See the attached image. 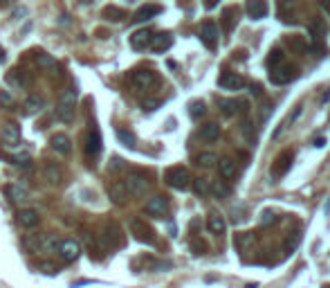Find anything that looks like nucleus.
Masks as SVG:
<instances>
[{
    "label": "nucleus",
    "instance_id": "obj_41",
    "mask_svg": "<svg viewBox=\"0 0 330 288\" xmlns=\"http://www.w3.org/2000/svg\"><path fill=\"white\" fill-rule=\"evenodd\" d=\"M117 138H119V142H122L124 146H128V149L135 146V135L130 131H126V128H117Z\"/></svg>",
    "mask_w": 330,
    "mask_h": 288
},
{
    "label": "nucleus",
    "instance_id": "obj_12",
    "mask_svg": "<svg viewBox=\"0 0 330 288\" xmlns=\"http://www.w3.org/2000/svg\"><path fill=\"white\" fill-rule=\"evenodd\" d=\"M218 173L223 180H234L238 176V162L234 158H223V160H218Z\"/></svg>",
    "mask_w": 330,
    "mask_h": 288
},
{
    "label": "nucleus",
    "instance_id": "obj_27",
    "mask_svg": "<svg viewBox=\"0 0 330 288\" xmlns=\"http://www.w3.org/2000/svg\"><path fill=\"white\" fill-rule=\"evenodd\" d=\"M198 135H200L202 142H216V140L220 138V126L214 122H209V124H204V126H200V133Z\"/></svg>",
    "mask_w": 330,
    "mask_h": 288
},
{
    "label": "nucleus",
    "instance_id": "obj_39",
    "mask_svg": "<svg viewBox=\"0 0 330 288\" xmlns=\"http://www.w3.org/2000/svg\"><path fill=\"white\" fill-rule=\"evenodd\" d=\"M243 135H245V140L249 144H256V126L252 120H245L243 122Z\"/></svg>",
    "mask_w": 330,
    "mask_h": 288
},
{
    "label": "nucleus",
    "instance_id": "obj_45",
    "mask_svg": "<svg viewBox=\"0 0 330 288\" xmlns=\"http://www.w3.org/2000/svg\"><path fill=\"white\" fill-rule=\"evenodd\" d=\"M299 239H301V234L299 232H290V239H288V250H294L299 243Z\"/></svg>",
    "mask_w": 330,
    "mask_h": 288
},
{
    "label": "nucleus",
    "instance_id": "obj_6",
    "mask_svg": "<svg viewBox=\"0 0 330 288\" xmlns=\"http://www.w3.org/2000/svg\"><path fill=\"white\" fill-rule=\"evenodd\" d=\"M297 75H299L297 68L290 65V63H283V65L274 68V70H270V79H272V83H276V86H286V83L294 81Z\"/></svg>",
    "mask_w": 330,
    "mask_h": 288
},
{
    "label": "nucleus",
    "instance_id": "obj_31",
    "mask_svg": "<svg viewBox=\"0 0 330 288\" xmlns=\"http://www.w3.org/2000/svg\"><path fill=\"white\" fill-rule=\"evenodd\" d=\"M294 7H297L294 3H278V5H276L278 20H283V23H288V25H292V23H294V16H292Z\"/></svg>",
    "mask_w": 330,
    "mask_h": 288
},
{
    "label": "nucleus",
    "instance_id": "obj_28",
    "mask_svg": "<svg viewBox=\"0 0 330 288\" xmlns=\"http://www.w3.org/2000/svg\"><path fill=\"white\" fill-rule=\"evenodd\" d=\"M225 228H227V223H225V218L220 216V214H209V216H207V230L211 234L220 236L225 232Z\"/></svg>",
    "mask_w": 330,
    "mask_h": 288
},
{
    "label": "nucleus",
    "instance_id": "obj_35",
    "mask_svg": "<svg viewBox=\"0 0 330 288\" xmlns=\"http://www.w3.org/2000/svg\"><path fill=\"white\" fill-rule=\"evenodd\" d=\"M45 106V99L38 97V95H32V97L25 99V110L27 113H38Z\"/></svg>",
    "mask_w": 330,
    "mask_h": 288
},
{
    "label": "nucleus",
    "instance_id": "obj_21",
    "mask_svg": "<svg viewBox=\"0 0 330 288\" xmlns=\"http://www.w3.org/2000/svg\"><path fill=\"white\" fill-rule=\"evenodd\" d=\"M157 14H162V7H160V5H144V7H139L137 11H135L133 20H135V23H146V20L155 18Z\"/></svg>",
    "mask_w": 330,
    "mask_h": 288
},
{
    "label": "nucleus",
    "instance_id": "obj_2",
    "mask_svg": "<svg viewBox=\"0 0 330 288\" xmlns=\"http://www.w3.org/2000/svg\"><path fill=\"white\" fill-rule=\"evenodd\" d=\"M124 187H126L128 196H142L151 187V180L144 171H130L126 176V180H124Z\"/></svg>",
    "mask_w": 330,
    "mask_h": 288
},
{
    "label": "nucleus",
    "instance_id": "obj_11",
    "mask_svg": "<svg viewBox=\"0 0 330 288\" xmlns=\"http://www.w3.org/2000/svg\"><path fill=\"white\" fill-rule=\"evenodd\" d=\"M218 86L223 90H241L245 86V79L234 75V72H223V75L218 77Z\"/></svg>",
    "mask_w": 330,
    "mask_h": 288
},
{
    "label": "nucleus",
    "instance_id": "obj_3",
    "mask_svg": "<svg viewBox=\"0 0 330 288\" xmlns=\"http://www.w3.org/2000/svg\"><path fill=\"white\" fill-rule=\"evenodd\" d=\"M164 180H167L169 187L184 191V189H189V185H191V173L186 171L184 167H171V169H167V173H164Z\"/></svg>",
    "mask_w": 330,
    "mask_h": 288
},
{
    "label": "nucleus",
    "instance_id": "obj_34",
    "mask_svg": "<svg viewBox=\"0 0 330 288\" xmlns=\"http://www.w3.org/2000/svg\"><path fill=\"white\" fill-rule=\"evenodd\" d=\"M283 61H286V56H283V52L278 48H274L272 50L270 54H267V68H270V70H274V68H278V65H283Z\"/></svg>",
    "mask_w": 330,
    "mask_h": 288
},
{
    "label": "nucleus",
    "instance_id": "obj_38",
    "mask_svg": "<svg viewBox=\"0 0 330 288\" xmlns=\"http://www.w3.org/2000/svg\"><path fill=\"white\" fill-rule=\"evenodd\" d=\"M258 223H261V228H272V225H276V223H278V216H276V212H272V210H265L263 214H261Z\"/></svg>",
    "mask_w": 330,
    "mask_h": 288
},
{
    "label": "nucleus",
    "instance_id": "obj_14",
    "mask_svg": "<svg viewBox=\"0 0 330 288\" xmlns=\"http://www.w3.org/2000/svg\"><path fill=\"white\" fill-rule=\"evenodd\" d=\"M234 246L236 250L241 252V255H245V252H252V248L256 246V234L254 232H241L234 236Z\"/></svg>",
    "mask_w": 330,
    "mask_h": 288
},
{
    "label": "nucleus",
    "instance_id": "obj_44",
    "mask_svg": "<svg viewBox=\"0 0 330 288\" xmlns=\"http://www.w3.org/2000/svg\"><path fill=\"white\" fill-rule=\"evenodd\" d=\"M38 270L45 273V275H56V273H59V268H56L54 263H50V261H41V263H38Z\"/></svg>",
    "mask_w": 330,
    "mask_h": 288
},
{
    "label": "nucleus",
    "instance_id": "obj_48",
    "mask_svg": "<svg viewBox=\"0 0 330 288\" xmlns=\"http://www.w3.org/2000/svg\"><path fill=\"white\" fill-rule=\"evenodd\" d=\"M160 104H162L160 99H146V101H144V110H155Z\"/></svg>",
    "mask_w": 330,
    "mask_h": 288
},
{
    "label": "nucleus",
    "instance_id": "obj_37",
    "mask_svg": "<svg viewBox=\"0 0 330 288\" xmlns=\"http://www.w3.org/2000/svg\"><path fill=\"white\" fill-rule=\"evenodd\" d=\"M36 63H38V68H43V70H56V59H52L50 54H45V52H41L36 56Z\"/></svg>",
    "mask_w": 330,
    "mask_h": 288
},
{
    "label": "nucleus",
    "instance_id": "obj_4",
    "mask_svg": "<svg viewBox=\"0 0 330 288\" xmlns=\"http://www.w3.org/2000/svg\"><path fill=\"white\" fill-rule=\"evenodd\" d=\"M292 162H294V151L292 149L281 151V153L276 156L274 165H272V178L278 180L281 176H286V173L290 171V167H292Z\"/></svg>",
    "mask_w": 330,
    "mask_h": 288
},
{
    "label": "nucleus",
    "instance_id": "obj_52",
    "mask_svg": "<svg viewBox=\"0 0 330 288\" xmlns=\"http://www.w3.org/2000/svg\"><path fill=\"white\" fill-rule=\"evenodd\" d=\"M328 99H330V90H328V93H326V95H323V97H321V104H326Z\"/></svg>",
    "mask_w": 330,
    "mask_h": 288
},
{
    "label": "nucleus",
    "instance_id": "obj_17",
    "mask_svg": "<svg viewBox=\"0 0 330 288\" xmlns=\"http://www.w3.org/2000/svg\"><path fill=\"white\" fill-rule=\"evenodd\" d=\"M16 218H18L20 228H25V230H32V228H36V225L41 223V216H38V212L36 210H30V207H27V210H20Z\"/></svg>",
    "mask_w": 330,
    "mask_h": 288
},
{
    "label": "nucleus",
    "instance_id": "obj_9",
    "mask_svg": "<svg viewBox=\"0 0 330 288\" xmlns=\"http://www.w3.org/2000/svg\"><path fill=\"white\" fill-rule=\"evenodd\" d=\"M218 38H220L218 25H216L214 20L202 23V27H200V41L207 45L209 50H216V48H218Z\"/></svg>",
    "mask_w": 330,
    "mask_h": 288
},
{
    "label": "nucleus",
    "instance_id": "obj_7",
    "mask_svg": "<svg viewBox=\"0 0 330 288\" xmlns=\"http://www.w3.org/2000/svg\"><path fill=\"white\" fill-rule=\"evenodd\" d=\"M56 252H59V257L63 259L65 263H72L81 255V246H79V241H75V239H65V241H59Z\"/></svg>",
    "mask_w": 330,
    "mask_h": 288
},
{
    "label": "nucleus",
    "instance_id": "obj_19",
    "mask_svg": "<svg viewBox=\"0 0 330 288\" xmlns=\"http://www.w3.org/2000/svg\"><path fill=\"white\" fill-rule=\"evenodd\" d=\"M108 198H110L115 205H126L128 203V191L124 187V183H112L108 187Z\"/></svg>",
    "mask_w": 330,
    "mask_h": 288
},
{
    "label": "nucleus",
    "instance_id": "obj_15",
    "mask_svg": "<svg viewBox=\"0 0 330 288\" xmlns=\"http://www.w3.org/2000/svg\"><path fill=\"white\" fill-rule=\"evenodd\" d=\"M50 144H52V149H54L59 156H70V153H72V142H70V138H67L65 133H56V135H52Z\"/></svg>",
    "mask_w": 330,
    "mask_h": 288
},
{
    "label": "nucleus",
    "instance_id": "obj_20",
    "mask_svg": "<svg viewBox=\"0 0 330 288\" xmlns=\"http://www.w3.org/2000/svg\"><path fill=\"white\" fill-rule=\"evenodd\" d=\"M43 173H45V180H48L50 185H61L63 183V169L56 165V162H45Z\"/></svg>",
    "mask_w": 330,
    "mask_h": 288
},
{
    "label": "nucleus",
    "instance_id": "obj_53",
    "mask_svg": "<svg viewBox=\"0 0 330 288\" xmlns=\"http://www.w3.org/2000/svg\"><path fill=\"white\" fill-rule=\"evenodd\" d=\"M323 288H330V284H326V286H323Z\"/></svg>",
    "mask_w": 330,
    "mask_h": 288
},
{
    "label": "nucleus",
    "instance_id": "obj_46",
    "mask_svg": "<svg viewBox=\"0 0 330 288\" xmlns=\"http://www.w3.org/2000/svg\"><path fill=\"white\" fill-rule=\"evenodd\" d=\"M0 104H5V106H14V97H11L7 90H3V93H0Z\"/></svg>",
    "mask_w": 330,
    "mask_h": 288
},
{
    "label": "nucleus",
    "instance_id": "obj_29",
    "mask_svg": "<svg viewBox=\"0 0 330 288\" xmlns=\"http://www.w3.org/2000/svg\"><path fill=\"white\" fill-rule=\"evenodd\" d=\"M9 83L16 88H27V86H32V75L25 70H14L9 75Z\"/></svg>",
    "mask_w": 330,
    "mask_h": 288
},
{
    "label": "nucleus",
    "instance_id": "obj_51",
    "mask_svg": "<svg viewBox=\"0 0 330 288\" xmlns=\"http://www.w3.org/2000/svg\"><path fill=\"white\" fill-rule=\"evenodd\" d=\"M315 146H326V138H317L315 140Z\"/></svg>",
    "mask_w": 330,
    "mask_h": 288
},
{
    "label": "nucleus",
    "instance_id": "obj_32",
    "mask_svg": "<svg viewBox=\"0 0 330 288\" xmlns=\"http://www.w3.org/2000/svg\"><path fill=\"white\" fill-rule=\"evenodd\" d=\"M209 194H214L216 198H227L229 187H227L223 180H211V183H209Z\"/></svg>",
    "mask_w": 330,
    "mask_h": 288
},
{
    "label": "nucleus",
    "instance_id": "obj_49",
    "mask_svg": "<svg viewBox=\"0 0 330 288\" xmlns=\"http://www.w3.org/2000/svg\"><path fill=\"white\" fill-rule=\"evenodd\" d=\"M249 93H252L254 97H261V95H263V88H261V83H249Z\"/></svg>",
    "mask_w": 330,
    "mask_h": 288
},
{
    "label": "nucleus",
    "instance_id": "obj_1",
    "mask_svg": "<svg viewBox=\"0 0 330 288\" xmlns=\"http://www.w3.org/2000/svg\"><path fill=\"white\" fill-rule=\"evenodd\" d=\"M75 113H77V90L75 88H67L59 99V106H56V115H59L61 122H72L75 120Z\"/></svg>",
    "mask_w": 330,
    "mask_h": 288
},
{
    "label": "nucleus",
    "instance_id": "obj_40",
    "mask_svg": "<svg viewBox=\"0 0 330 288\" xmlns=\"http://www.w3.org/2000/svg\"><path fill=\"white\" fill-rule=\"evenodd\" d=\"M207 113V106H204V101H193V104H189V115L193 117V120H200V117Z\"/></svg>",
    "mask_w": 330,
    "mask_h": 288
},
{
    "label": "nucleus",
    "instance_id": "obj_23",
    "mask_svg": "<svg viewBox=\"0 0 330 288\" xmlns=\"http://www.w3.org/2000/svg\"><path fill=\"white\" fill-rule=\"evenodd\" d=\"M245 11L252 20H261L267 14V3H263V0H252V3L245 5Z\"/></svg>",
    "mask_w": 330,
    "mask_h": 288
},
{
    "label": "nucleus",
    "instance_id": "obj_42",
    "mask_svg": "<svg viewBox=\"0 0 330 288\" xmlns=\"http://www.w3.org/2000/svg\"><path fill=\"white\" fill-rule=\"evenodd\" d=\"M193 191L198 196H207L209 194V180L207 178H196L193 180Z\"/></svg>",
    "mask_w": 330,
    "mask_h": 288
},
{
    "label": "nucleus",
    "instance_id": "obj_26",
    "mask_svg": "<svg viewBox=\"0 0 330 288\" xmlns=\"http://www.w3.org/2000/svg\"><path fill=\"white\" fill-rule=\"evenodd\" d=\"M171 45H173V36H171V34H157V36H153V41H151L153 52H157V54L167 52Z\"/></svg>",
    "mask_w": 330,
    "mask_h": 288
},
{
    "label": "nucleus",
    "instance_id": "obj_5",
    "mask_svg": "<svg viewBox=\"0 0 330 288\" xmlns=\"http://www.w3.org/2000/svg\"><path fill=\"white\" fill-rule=\"evenodd\" d=\"M157 83V75L153 70H135L130 75V86L135 90H149Z\"/></svg>",
    "mask_w": 330,
    "mask_h": 288
},
{
    "label": "nucleus",
    "instance_id": "obj_47",
    "mask_svg": "<svg viewBox=\"0 0 330 288\" xmlns=\"http://www.w3.org/2000/svg\"><path fill=\"white\" fill-rule=\"evenodd\" d=\"M124 167H126V165H124L122 158H112V162H110V171H122Z\"/></svg>",
    "mask_w": 330,
    "mask_h": 288
},
{
    "label": "nucleus",
    "instance_id": "obj_30",
    "mask_svg": "<svg viewBox=\"0 0 330 288\" xmlns=\"http://www.w3.org/2000/svg\"><path fill=\"white\" fill-rule=\"evenodd\" d=\"M5 194H7V198L11 201V203H27L30 198H27V191L22 189V187H18V185H7L5 187Z\"/></svg>",
    "mask_w": 330,
    "mask_h": 288
},
{
    "label": "nucleus",
    "instance_id": "obj_16",
    "mask_svg": "<svg viewBox=\"0 0 330 288\" xmlns=\"http://www.w3.org/2000/svg\"><path fill=\"white\" fill-rule=\"evenodd\" d=\"M45 239H48V234H25L22 246L27 252H45Z\"/></svg>",
    "mask_w": 330,
    "mask_h": 288
},
{
    "label": "nucleus",
    "instance_id": "obj_13",
    "mask_svg": "<svg viewBox=\"0 0 330 288\" xmlns=\"http://www.w3.org/2000/svg\"><path fill=\"white\" fill-rule=\"evenodd\" d=\"M101 241H104L106 246H110V248L122 246L124 243V236H122V230H119V225L117 223H108L106 225V234L101 236Z\"/></svg>",
    "mask_w": 330,
    "mask_h": 288
},
{
    "label": "nucleus",
    "instance_id": "obj_50",
    "mask_svg": "<svg viewBox=\"0 0 330 288\" xmlns=\"http://www.w3.org/2000/svg\"><path fill=\"white\" fill-rule=\"evenodd\" d=\"M191 250L196 252V255H202V252H204V246L200 243V241H193V243H191Z\"/></svg>",
    "mask_w": 330,
    "mask_h": 288
},
{
    "label": "nucleus",
    "instance_id": "obj_36",
    "mask_svg": "<svg viewBox=\"0 0 330 288\" xmlns=\"http://www.w3.org/2000/svg\"><path fill=\"white\" fill-rule=\"evenodd\" d=\"M223 25H225L227 32H231L236 27V9L234 7H227L223 11Z\"/></svg>",
    "mask_w": 330,
    "mask_h": 288
},
{
    "label": "nucleus",
    "instance_id": "obj_8",
    "mask_svg": "<svg viewBox=\"0 0 330 288\" xmlns=\"http://www.w3.org/2000/svg\"><path fill=\"white\" fill-rule=\"evenodd\" d=\"M130 232H133L135 239L142 241V243H149V246L155 243V232H153L149 225H146V221H142V218H133V221H130Z\"/></svg>",
    "mask_w": 330,
    "mask_h": 288
},
{
    "label": "nucleus",
    "instance_id": "obj_33",
    "mask_svg": "<svg viewBox=\"0 0 330 288\" xmlns=\"http://www.w3.org/2000/svg\"><path fill=\"white\" fill-rule=\"evenodd\" d=\"M196 165L202 169H211L214 165H218V158H216V153H211V151H204V153L196 158Z\"/></svg>",
    "mask_w": 330,
    "mask_h": 288
},
{
    "label": "nucleus",
    "instance_id": "obj_10",
    "mask_svg": "<svg viewBox=\"0 0 330 288\" xmlns=\"http://www.w3.org/2000/svg\"><path fill=\"white\" fill-rule=\"evenodd\" d=\"M218 106H220V113H223L225 117H234L241 110L247 113V104L241 99H218Z\"/></svg>",
    "mask_w": 330,
    "mask_h": 288
},
{
    "label": "nucleus",
    "instance_id": "obj_25",
    "mask_svg": "<svg viewBox=\"0 0 330 288\" xmlns=\"http://www.w3.org/2000/svg\"><path fill=\"white\" fill-rule=\"evenodd\" d=\"M85 151H88V156H99L101 153V133H99V128H90Z\"/></svg>",
    "mask_w": 330,
    "mask_h": 288
},
{
    "label": "nucleus",
    "instance_id": "obj_24",
    "mask_svg": "<svg viewBox=\"0 0 330 288\" xmlns=\"http://www.w3.org/2000/svg\"><path fill=\"white\" fill-rule=\"evenodd\" d=\"M3 140L7 144H18L20 142V126L14 122L3 124Z\"/></svg>",
    "mask_w": 330,
    "mask_h": 288
},
{
    "label": "nucleus",
    "instance_id": "obj_22",
    "mask_svg": "<svg viewBox=\"0 0 330 288\" xmlns=\"http://www.w3.org/2000/svg\"><path fill=\"white\" fill-rule=\"evenodd\" d=\"M153 41V32L151 30H137L130 36V45H133L135 50H146Z\"/></svg>",
    "mask_w": 330,
    "mask_h": 288
},
{
    "label": "nucleus",
    "instance_id": "obj_18",
    "mask_svg": "<svg viewBox=\"0 0 330 288\" xmlns=\"http://www.w3.org/2000/svg\"><path fill=\"white\" fill-rule=\"evenodd\" d=\"M146 212H149L151 216H164V214L169 212V201L164 198V196H153V198L146 203Z\"/></svg>",
    "mask_w": 330,
    "mask_h": 288
},
{
    "label": "nucleus",
    "instance_id": "obj_43",
    "mask_svg": "<svg viewBox=\"0 0 330 288\" xmlns=\"http://www.w3.org/2000/svg\"><path fill=\"white\" fill-rule=\"evenodd\" d=\"M104 16H106L108 20H122V18H126L124 9H119V7H106L104 9Z\"/></svg>",
    "mask_w": 330,
    "mask_h": 288
}]
</instances>
